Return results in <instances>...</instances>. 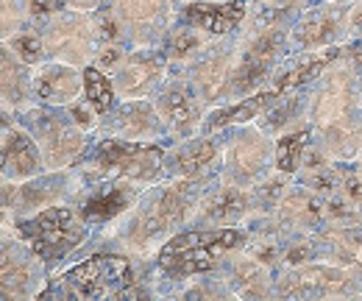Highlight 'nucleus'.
<instances>
[{
	"mask_svg": "<svg viewBox=\"0 0 362 301\" xmlns=\"http://www.w3.org/2000/svg\"><path fill=\"white\" fill-rule=\"evenodd\" d=\"M45 173L37 140L20 120L3 126V181H25Z\"/></svg>",
	"mask_w": 362,
	"mask_h": 301,
	"instance_id": "25",
	"label": "nucleus"
},
{
	"mask_svg": "<svg viewBox=\"0 0 362 301\" xmlns=\"http://www.w3.org/2000/svg\"><path fill=\"white\" fill-rule=\"evenodd\" d=\"M98 134L106 137H123L136 142H162L170 140L168 129L153 106V98L145 101H120L109 115H103Z\"/></svg>",
	"mask_w": 362,
	"mask_h": 301,
	"instance_id": "20",
	"label": "nucleus"
},
{
	"mask_svg": "<svg viewBox=\"0 0 362 301\" xmlns=\"http://www.w3.org/2000/svg\"><path fill=\"white\" fill-rule=\"evenodd\" d=\"M320 257L340 262L351 268L362 282V220L346 217V220H329L315 232Z\"/></svg>",
	"mask_w": 362,
	"mask_h": 301,
	"instance_id": "24",
	"label": "nucleus"
},
{
	"mask_svg": "<svg viewBox=\"0 0 362 301\" xmlns=\"http://www.w3.org/2000/svg\"><path fill=\"white\" fill-rule=\"evenodd\" d=\"M360 79L346 53L337 56L307 92L313 142L334 162H357L362 157Z\"/></svg>",
	"mask_w": 362,
	"mask_h": 301,
	"instance_id": "2",
	"label": "nucleus"
},
{
	"mask_svg": "<svg viewBox=\"0 0 362 301\" xmlns=\"http://www.w3.org/2000/svg\"><path fill=\"white\" fill-rule=\"evenodd\" d=\"M218 181V178H215ZM215 181H198V178H162L159 184H151L142 190L136 204L120 215L115 223L103 226V240L115 246L117 251L134 259H148L162 251V246L187 229L204 193Z\"/></svg>",
	"mask_w": 362,
	"mask_h": 301,
	"instance_id": "1",
	"label": "nucleus"
},
{
	"mask_svg": "<svg viewBox=\"0 0 362 301\" xmlns=\"http://www.w3.org/2000/svg\"><path fill=\"white\" fill-rule=\"evenodd\" d=\"M70 8H81V11H98L100 6H106L109 0H64Z\"/></svg>",
	"mask_w": 362,
	"mask_h": 301,
	"instance_id": "30",
	"label": "nucleus"
},
{
	"mask_svg": "<svg viewBox=\"0 0 362 301\" xmlns=\"http://www.w3.org/2000/svg\"><path fill=\"white\" fill-rule=\"evenodd\" d=\"M357 215H360V220H362V207H360V210H357Z\"/></svg>",
	"mask_w": 362,
	"mask_h": 301,
	"instance_id": "34",
	"label": "nucleus"
},
{
	"mask_svg": "<svg viewBox=\"0 0 362 301\" xmlns=\"http://www.w3.org/2000/svg\"><path fill=\"white\" fill-rule=\"evenodd\" d=\"M310 145H313L310 123L281 131L276 137V171L284 173V176H296L304 165V157H307Z\"/></svg>",
	"mask_w": 362,
	"mask_h": 301,
	"instance_id": "27",
	"label": "nucleus"
},
{
	"mask_svg": "<svg viewBox=\"0 0 362 301\" xmlns=\"http://www.w3.org/2000/svg\"><path fill=\"white\" fill-rule=\"evenodd\" d=\"M276 296L284 299H357L362 282L357 273L332 259H313L281 268L276 273Z\"/></svg>",
	"mask_w": 362,
	"mask_h": 301,
	"instance_id": "9",
	"label": "nucleus"
},
{
	"mask_svg": "<svg viewBox=\"0 0 362 301\" xmlns=\"http://www.w3.org/2000/svg\"><path fill=\"white\" fill-rule=\"evenodd\" d=\"M170 76V62L162 47H129L123 64L112 73L120 101H145L159 92Z\"/></svg>",
	"mask_w": 362,
	"mask_h": 301,
	"instance_id": "16",
	"label": "nucleus"
},
{
	"mask_svg": "<svg viewBox=\"0 0 362 301\" xmlns=\"http://www.w3.org/2000/svg\"><path fill=\"white\" fill-rule=\"evenodd\" d=\"M360 109H362V79H360Z\"/></svg>",
	"mask_w": 362,
	"mask_h": 301,
	"instance_id": "33",
	"label": "nucleus"
},
{
	"mask_svg": "<svg viewBox=\"0 0 362 301\" xmlns=\"http://www.w3.org/2000/svg\"><path fill=\"white\" fill-rule=\"evenodd\" d=\"M221 137H223L221 181L257 190L276 171V140L259 123L234 126Z\"/></svg>",
	"mask_w": 362,
	"mask_h": 301,
	"instance_id": "8",
	"label": "nucleus"
},
{
	"mask_svg": "<svg viewBox=\"0 0 362 301\" xmlns=\"http://www.w3.org/2000/svg\"><path fill=\"white\" fill-rule=\"evenodd\" d=\"M153 106L168 129L170 142L198 137L209 115V103L204 101V95L198 92V86L189 81L184 70H170L168 81L153 95Z\"/></svg>",
	"mask_w": 362,
	"mask_h": 301,
	"instance_id": "13",
	"label": "nucleus"
},
{
	"mask_svg": "<svg viewBox=\"0 0 362 301\" xmlns=\"http://www.w3.org/2000/svg\"><path fill=\"white\" fill-rule=\"evenodd\" d=\"M354 165H357V171H360V176H362V157L357 159V162H354Z\"/></svg>",
	"mask_w": 362,
	"mask_h": 301,
	"instance_id": "32",
	"label": "nucleus"
},
{
	"mask_svg": "<svg viewBox=\"0 0 362 301\" xmlns=\"http://www.w3.org/2000/svg\"><path fill=\"white\" fill-rule=\"evenodd\" d=\"M47 268L20 237H3V296L6 299H37L42 296Z\"/></svg>",
	"mask_w": 362,
	"mask_h": 301,
	"instance_id": "19",
	"label": "nucleus"
},
{
	"mask_svg": "<svg viewBox=\"0 0 362 301\" xmlns=\"http://www.w3.org/2000/svg\"><path fill=\"white\" fill-rule=\"evenodd\" d=\"M221 157H223V137L221 134H198L189 140L173 142L168 148L165 173L168 178H198L215 181L221 178Z\"/></svg>",
	"mask_w": 362,
	"mask_h": 301,
	"instance_id": "17",
	"label": "nucleus"
},
{
	"mask_svg": "<svg viewBox=\"0 0 362 301\" xmlns=\"http://www.w3.org/2000/svg\"><path fill=\"white\" fill-rule=\"evenodd\" d=\"M81 187V171H45L25 181H3V217H25L53 204L73 201Z\"/></svg>",
	"mask_w": 362,
	"mask_h": 301,
	"instance_id": "12",
	"label": "nucleus"
},
{
	"mask_svg": "<svg viewBox=\"0 0 362 301\" xmlns=\"http://www.w3.org/2000/svg\"><path fill=\"white\" fill-rule=\"evenodd\" d=\"M84 101L103 118L117 106V89L109 73H103L100 67H84Z\"/></svg>",
	"mask_w": 362,
	"mask_h": 301,
	"instance_id": "28",
	"label": "nucleus"
},
{
	"mask_svg": "<svg viewBox=\"0 0 362 301\" xmlns=\"http://www.w3.org/2000/svg\"><path fill=\"white\" fill-rule=\"evenodd\" d=\"M62 293L73 299H134L148 296V288H139L134 257L115 251L92 254L70 265L62 273Z\"/></svg>",
	"mask_w": 362,
	"mask_h": 301,
	"instance_id": "7",
	"label": "nucleus"
},
{
	"mask_svg": "<svg viewBox=\"0 0 362 301\" xmlns=\"http://www.w3.org/2000/svg\"><path fill=\"white\" fill-rule=\"evenodd\" d=\"M251 232L248 226H198L189 223L173 234L162 251L156 254L159 273L173 282H189L195 276H206L221 271V265L237 251L245 249Z\"/></svg>",
	"mask_w": 362,
	"mask_h": 301,
	"instance_id": "3",
	"label": "nucleus"
},
{
	"mask_svg": "<svg viewBox=\"0 0 362 301\" xmlns=\"http://www.w3.org/2000/svg\"><path fill=\"white\" fill-rule=\"evenodd\" d=\"M165 159H168V148H162L159 142H136V140L98 134L78 171L90 178L126 181L145 190L168 178Z\"/></svg>",
	"mask_w": 362,
	"mask_h": 301,
	"instance_id": "5",
	"label": "nucleus"
},
{
	"mask_svg": "<svg viewBox=\"0 0 362 301\" xmlns=\"http://www.w3.org/2000/svg\"><path fill=\"white\" fill-rule=\"evenodd\" d=\"M37 103L34 98V67L25 64L8 45H3V112L17 115Z\"/></svg>",
	"mask_w": 362,
	"mask_h": 301,
	"instance_id": "26",
	"label": "nucleus"
},
{
	"mask_svg": "<svg viewBox=\"0 0 362 301\" xmlns=\"http://www.w3.org/2000/svg\"><path fill=\"white\" fill-rule=\"evenodd\" d=\"M179 6H184V3H195V0H176ZM209 3H221V0H209Z\"/></svg>",
	"mask_w": 362,
	"mask_h": 301,
	"instance_id": "31",
	"label": "nucleus"
},
{
	"mask_svg": "<svg viewBox=\"0 0 362 301\" xmlns=\"http://www.w3.org/2000/svg\"><path fill=\"white\" fill-rule=\"evenodd\" d=\"M243 62V34H228L209 45L184 73L198 86L204 101L212 106H221L234 101V81Z\"/></svg>",
	"mask_w": 362,
	"mask_h": 301,
	"instance_id": "11",
	"label": "nucleus"
},
{
	"mask_svg": "<svg viewBox=\"0 0 362 301\" xmlns=\"http://www.w3.org/2000/svg\"><path fill=\"white\" fill-rule=\"evenodd\" d=\"M40 145L45 171H70L78 168L90 151V131H84L64 106L31 103L14 115Z\"/></svg>",
	"mask_w": 362,
	"mask_h": 301,
	"instance_id": "6",
	"label": "nucleus"
},
{
	"mask_svg": "<svg viewBox=\"0 0 362 301\" xmlns=\"http://www.w3.org/2000/svg\"><path fill=\"white\" fill-rule=\"evenodd\" d=\"M3 45H8L25 64H31V67H37L40 62H45V45H42V31L31 23L28 28H23L17 37H11L8 42H3Z\"/></svg>",
	"mask_w": 362,
	"mask_h": 301,
	"instance_id": "29",
	"label": "nucleus"
},
{
	"mask_svg": "<svg viewBox=\"0 0 362 301\" xmlns=\"http://www.w3.org/2000/svg\"><path fill=\"white\" fill-rule=\"evenodd\" d=\"M34 98L47 106H70L84 98V70L45 59L34 67Z\"/></svg>",
	"mask_w": 362,
	"mask_h": 301,
	"instance_id": "23",
	"label": "nucleus"
},
{
	"mask_svg": "<svg viewBox=\"0 0 362 301\" xmlns=\"http://www.w3.org/2000/svg\"><path fill=\"white\" fill-rule=\"evenodd\" d=\"M132 47H162L179 20L176 0H109Z\"/></svg>",
	"mask_w": 362,
	"mask_h": 301,
	"instance_id": "15",
	"label": "nucleus"
},
{
	"mask_svg": "<svg viewBox=\"0 0 362 301\" xmlns=\"http://www.w3.org/2000/svg\"><path fill=\"white\" fill-rule=\"evenodd\" d=\"M248 0H221V3H209V0H195V3H184L179 6V20L204 31L212 40H221L228 34H237L248 17Z\"/></svg>",
	"mask_w": 362,
	"mask_h": 301,
	"instance_id": "21",
	"label": "nucleus"
},
{
	"mask_svg": "<svg viewBox=\"0 0 362 301\" xmlns=\"http://www.w3.org/2000/svg\"><path fill=\"white\" fill-rule=\"evenodd\" d=\"M42 45H45V59L64 62L73 67H90L100 47L98 34V17L95 11H81L64 6L59 14H53L40 25Z\"/></svg>",
	"mask_w": 362,
	"mask_h": 301,
	"instance_id": "10",
	"label": "nucleus"
},
{
	"mask_svg": "<svg viewBox=\"0 0 362 301\" xmlns=\"http://www.w3.org/2000/svg\"><path fill=\"white\" fill-rule=\"evenodd\" d=\"M254 215H259V201H257V190H245L228 181H215L201 204L195 220L198 226H245Z\"/></svg>",
	"mask_w": 362,
	"mask_h": 301,
	"instance_id": "18",
	"label": "nucleus"
},
{
	"mask_svg": "<svg viewBox=\"0 0 362 301\" xmlns=\"http://www.w3.org/2000/svg\"><path fill=\"white\" fill-rule=\"evenodd\" d=\"M3 232L20 237L37 257L45 262L47 271L62 265L67 257L81 251V246L90 240L92 226L78 212L73 201L53 204L25 217H3ZM3 234V237H6Z\"/></svg>",
	"mask_w": 362,
	"mask_h": 301,
	"instance_id": "4",
	"label": "nucleus"
},
{
	"mask_svg": "<svg viewBox=\"0 0 362 301\" xmlns=\"http://www.w3.org/2000/svg\"><path fill=\"white\" fill-rule=\"evenodd\" d=\"M218 276L228 288L231 296H240V299H268V296H276L273 268L265 265L262 259H257L254 254H248L245 249L237 251L234 257H228L221 265Z\"/></svg>",
	"mask_w": 362,
	"mask_h": 301,
	"instance_id": "22",
	"label": "nucleus"
},
{
	"mask_svg": "<svg viewBox=\"0 0 362 301\" xmlns=\"http://www.w3.org/2000/svg\"><path fill=\"white\" fill-rule=\"evenodd\" d=\"M354 0H317L310 3L290 25L293 50H323L351 40Z\"/></svg>",
	"mask_w": 362,
	"mask_h": 301,
	"instance_id": "14",
	"label": "nucleus"
}]
</instances>
